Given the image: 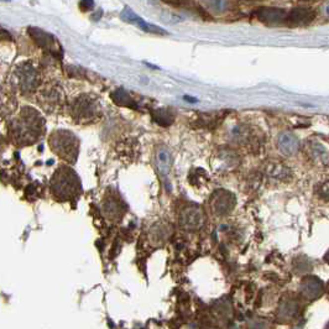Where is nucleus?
Masks as SVG:
<instances>
[{"label": "nucleus", "mask_w": 329, "mask_h": 329, "mask_svg": "<svg viewBox=\"0 0 329 329\" xmlns=\"http://www.w3.org/2000/svg\"><path fill=\"white\" fill-rule=\"evenodd\" d=\"M259 17H260L261 20H266V21H278V20L285 17V12H283V10L270 7V9L261 10V11L259 12Z\"/></svg>", "instance_id": "nucleus-10"}, {"label": "nucleus", "mask_w": 329, "mask_h": 329, "mask_svg": "<svg viewBox=\"0 0 329 329\" xmlns=\"http://www.w3.org/2000/svg\"><path fill=\"white\" fill-rule=\"evenodd\" d=\"M172 166V156L166 147H160L156 154V167L160 173L167 175Z\"/></svg>", "instance_id": "nucleus-7"}, {"label": "nucleus", "mask_w": 329, "mask_h": 329, "mask_svg": "<svg viewBox=\"0 0 329 329\" xmlns=\"http://www.w3.org/2000/svg\"><path fill=\"white\" fill-rule=\"evenodd\" d=\"M233 205H234V198L230 193L220 191L219 193H217V197H214L213 207H214L215 213H218V214H227L233 209Z\"/></svg>", "instance_id": "nucleus-5"}, {"label": "nucleus", "mask_w": 329, "mask_h": 329, "mask_svg": "<svg viewBox=\"0 0 329 329\" xmlns=\"http://www.w3.org/2000/svg\"><path fill=\"white\" fill-rule=\"evenodd\" d=\"M51 146L62 159L73 162L78 154V142L74 135L68 132H56L51 136Z\"/></svg>", "instance_id": "nucleus-1"}, {"label": "nucleus", "mask_w": 329, "mask_h": 329, "mask_svg": "<svg viewBox=\"0 0 329 329\" xmlns=\"http://www.w3.org/2000/svg\"><path fill=\"white\" fill-rule=\"evenodd\" d=\"M154 119L157 124L162 127H167L173 122V115L171 114L170 110L167 109H159L154 113Z\"/></svg>", "instance_id": "nucleus-12"}, {"label": "nucleus", "mask_w": 329, "mask_h": 329, "mask_svg": "<svg viewBox=\"0 0 329 329\" xmlns=\"http://www.w3.org/2000/svg\"><path fill=\"white\" fill-rule=\"evenodd\" d=\"M203 219V214L198 208H190V209L185 210V213L181 217V223L185 228L187 229L193 230L197 229L200 225V222Z\"/></svg>", "instance_id": "nucleus-6"}, {"label": "nucleus", "mask_w": 329, "mask_h": 329, "mask_svg": "<svg viewBox=\"0 0 329 329\" xmlns=\"http://www.w3.org/2000/svg\"><path fill=\"white\" fill-rule=\"evenodd\" d=\"M323 196H325V197H327L329 199V182L326 183V185L323 186Z\"/></svg>", "instance_id": "nucleus-13"}, {"label": "nucleus", "mask_w": 329, "mask_h": 329, "mask_svg": "<svg viewBox=\"0 0 329 329\" xmlns=\"http://www.w3.org/2000/svg\"><path fill=\"white\" fill-rule=\"evenodd\" d=\"M73 109L77 112V117H83V119H87L88 117L90 118L94 114L95 105L88 98H81L79 100H77Z\"/></svg>", "instance_id": "nucleus-8"}, {"label": "nucleus", "mask_w": 329, "mask_h": 329, "mask_svg": "<svg viewBox=\"0 0 329 329\" xmlns=\"http://www.w3.org/2000/svg\"><path fill=\"white\" fill-rule=\"evenodd\" d=\"M17 74H19V82L22 89L34 90L37 84V73L30 65L17 68Z\"/></svg>", "instance_id": "nucleus-4"}, {"label": "nucleus", "mask_w": 329, "mask_h": 329, "mask_svg": "<svg viewBox=\"0 0 329 329\" xmlns=\"http://www.w3.org/2000/svg\"><path fill=\"white\" fill-rule=\"evenodd\" d=\"M112 99L114 100L118 105H123V107L128 108H136V103L134 102V99L130 97L127 90L122 89V88L112 93Z\"/></svg>", "instance_id": "nucleus-9"}, {"label": "nucleus", "mask_w": 329, "mask_h": 329, "mask_svg": "<svg viewBox=\"0 0 329 329\" xmlns=\"http://www.w3.org/2000/svg\"><path fill=\"white\" fill-rule=\"evenodd\" d=\"M78 180L76 173L69 168H62L57 171L52 180V191L60 197H71L78 191Z\"/></svg>", "instance_id": "nucleus-3"}, {"label": "nucleus", "mask_w": 329, "mask_h": 329, "mask_svg": "<svg viewBox=\"0 0 329 329\" xmlns=\"http://www.w3.org/2000/svg\"><path fill=\"white\" fill-rule=\"evenodd\" d=\"M40 115L35 110L26 109L21 113V117L17 120L16 125L14 127L15 135L17 139H30V142L36 139L40 135Z\"/></svg>", "instance_id": "nucleus-2"}, {"label": "nucleus", "mask_w": 329, "mask_h": 329, "mask_svg": "<svg viewBox=\"0 0 329 329\" xmlns=\"http://www.w3.org/2000/svg\"><path fill=\"white\" fill-rule=\"evenodd\" d=\"M278 144H280V149L282 150V151H285L286 154H290V152L295 151L296 147H297V142H296L295 137L287 134L282 135V136L280 137Z\"/></svg>", "instance_id": "nucleus-11"}]
</instances>
